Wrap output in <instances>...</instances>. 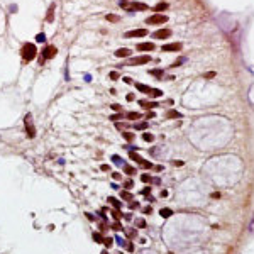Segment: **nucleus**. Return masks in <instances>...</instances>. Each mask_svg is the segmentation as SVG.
<instances>
[{
  "instance_id": "obj_1",
  "label": "nucleus",
  "mask_w": 254,
  "mask_h": 254,
  "mask_svg": "<svg viewBox=\"0 0 254 254\" xmlns=\"http://www.w3.org/2000/svg\"><path fill=\"white\" fill-rule=\"evenodd\" d=\"M21 54H22L24 63H29V61H32V60L36 58V54H37V48H36L32 42H26V44L22 46V49H21Z\"/></svg>"
},
{
  "instance_id": "obj_2",
  "label": "nucleus",
  "mask_w": 254,
  "mask_h": 254,
  "mask_svg": "<svg viewBox=\"0 0 254 254\" xmlns=\"http://www.w3.org/2000/svg\"><path fill=\"white\" fill-rule=\"evenodd\" d=\"M56 54H58V49H56L54 46H46V48L42 49V54H41V60H39V63L44 64L48 60H53Z\"/></svg>"
},
{
  "instance_id": "obj_3",
  "label": "nucleus",
  "mask_w": 254,
  "mask_h": 254,
  "mask_svg": "<svg viewBox=\"0 0 254 254\" xmlns=\"http://www.w3.org/2000/svg\"><path fill=\"white\" fill-rule=\"evenodd\" d=\"M166 21H168L166 15H163V14H154V15H151L149 19H146V24H148V26H156V24H164Z\"/></svg>"
},
{
  "instance_id": "obj_4",
  "label": "nucleus",
  "mask_w": 254,
  "mask_h": 254,
  "mask_svg": "<svg viewBox=\"0 0 254 254\" xmlns=\"http://www.w3.org/2000/svg\"><path fill=\"white\" fill-rule=\"evenodd\" d=\"M24 122H26V132H27V137L34 139V137H36V129H34V124H32V115L31 114L26 115Z\"/></svg>"
},
{
  "instance_id": "obj_5",
  "label": "nucleus",
  "mask_w": 254,
  "mask_h": 254,
  "mask_svg": "<svg viewBox=\"0 0 254 254\" xmlns=\"http://www.w3.org/2000/svg\"><path fill=\"white\" fill-rule=\"evenodd\" d=\"M149 61H153V58H151L149 54H142V56H137V58L127 61L126 64H129V66H136V64H146V63H149Z\"/></svg>"
},
{
  "instance_id": "obj_6",
  "label": "nucleus",
  "mask_w": 254,
  "mask_h": 254,
  "mask_svg": "<svg viewBox=\"0 0 254 254\" xmlns=\"http://www.w3.org/2000/svg\"><path fill=\"white\" fill-rule=\"evenodd\" d=\"M127 10H148V5L146 3H142V2H130V3H127L126 5Z\"/></svg>"
},
{
  "instance_id": "obj_7",
  "label": "nucleus",
  "mask_w": 254,
  "mask_h": 254,
  "mask_svg": "<svg viewBox=\"0 0 254 254\" xmlns=\"http://www.w3.org/2000/svg\"><path fill=\"white\" fill-rule=\"evenodd\" d=\"M180 49H181V44H180V42H173V44L163 46V51H164V53H175V51H180Z\"/></svg>"
},
{
  "instance_id": "obj_8",
  "label": "nucleus",
  "mask_w": 254,
  "mask_h": 254,
  "mask_svg": "<svg viewBox=\"0 0 254 254\" xmlns=\"http://www.w3.org/2000/svg\"><path fill=\"white\" fill-rule=\"evenodd\" d=\"M146 34H148L146 29H134V31L126 32V37H142V36H146Z\"/></svg>"
},
{
  "instance_id": "obj_9",
  "label": "nucleus",
  "mask_w": 254,
  "mask_h": 254,
  "mask_svg": "<svg viewBox=\"0 0 254 254\" xmlns=\"http://www.w3.org/2000/svg\"><path fill=\"white\" fill-rule=\"evenodd\" d=\"M153 36H154L156 39H166V37L171 36V31H169V29H159V31L153 32Z\"/></svg>"
},
{
  "instance_id": "obj_10",
  "label": "nucleus",
  "mask_w": 254,
  "mask_h": 254,
  "mask_svg": "<svg viewBox=\"0 0 254 254\" xmlns=\"http://www.w3.org/2000/svg\"><path fill=\"white\" fill-rule=\"evenodd\" d=\"M130 54H132V51L127 49V48H120V49L115 51V56H117V58H129Z\"/></svg>"
},
{
  "instance_id": "obj_11",
  "label": "nucleus",
  "mask_w": 254,
  "mask_h": 254,
  "mask_svg": "<svg viewBox=\"0 0 254 254\" xmlns=\"http://www.w3.org/2000/svg\"><path fill=\"white\" fill-rule=\"evenodd\" d=\"M137 49H139V51H148V53H149V51L154 49V44H153V42H141V44L137 46Z\"/></svg>"
},
{
  "instance_id": "obj_12",
  "label": "nucleus",
  "mask_w": 254,
  "mask_h": 254,
  "mask_svg": "<svg viewBox=\"0 0 254 254\" xmlns=\"http://www.w3.org/2000/svg\"><path fill=\"white\" fill-rule=\"evenodd\" d=\"M54 9H56V5L51 3L49 10H48V14H46V21H48V22H53V21H54Z\"/></svg>"
},
{
  "instance_id": "obj_13",
  "label": "nucleus",
  "mask_w": 254,
  "mask_h": 254,
  "mask_svg": "<svg viewBox=\"0 0 254 254\" xmlns=\"http://www.w3.org/2000/svg\"><path fill=\"white\" fill-rule=\"evenodd\" d=\"M139 103H141V107H144V108H156V107H158V103H156V102H146V100H139Z\"/></svg>"
},
{
  "instance_id": "obj_14",
  "label": "nucleus",
  "mask_w": 254,
  "mask_h": 254,
  "mask_svg": "<svg viewBox=\"0 0 254 254\" xmlns=\"http://www.w3.org/2000/svg\"><path fill=\"white\" fill-rule=\"evenodd\" d=\"M120 196H122V200H127V202H132V200H134L132 193H130L129 190H122L120 191Z\"/></svg>"
},
{
  "instance_id": "obj_15",
  "label": "nucleus",
  "mask_w": 254,
  "mask_h": 254,
  "mask_svg": "<svg viewBox=\"0 0 254 254\" xmlns=\"http://www.w3.org/2000/svg\"><path fill=\"white\" fill-rule=\"evenodd\" d=\"M136 88H137L139 92H142V93H149V92H151V88H149L148 85H144V83H136Z\"/></svg>"
},
{
  "instance_id": "obj_16",
  "label": "nucleus",
  "mask_w": 254,
  "mask_h": 254,
  "mask_svg": "<svg viewBox=\"0 0 254 254\" xmlns=\"http://www.w3.org/2000/svg\"><path fill=\"white\" fill-rule=\"evenodd\" d=\"M107 200H108V203H110V205H114L115 208H120V207H122V203H120L117 198H114V196H108Z\"/></svg>"
},
{
  "instance_id": "obj_17",
  "label": "nucleus",
  "mask_w": 254,
  "mask_h": 254,
  "mask_svg": "<svg viewBox=\"0 0 254 254\" xmlns=\"http://www.w3.org/2000/svg\"><path fill=\"white\" fill-rule=\"evenodd\" d=\"M126 117L129 120H139V119H141V114H137V112H129V114H126Z\"/></svg>"
},
{
  "instance_id": "obj_18",
  "label": "nucleus",
  "mask_w": 254,
  "mask_h": 254,
  "mask_svg": "<svg viewBox=\"0 0 254 254\" xmlns=\"http://www.w3.org/2000/svg\"><path fill=\"white\" fill-rule=\"evenodd\" d=\"M161 217H164V219H168V217H171L173 215V210L171 208H161Z\"/></svg>"
},
{
  "instance_id": "obj_19",
  "label": "nucleus",
  "mask_w": 254,
  "mask_h": 254,
  "mask_svg": "<svg viewBox=\"0 0 254 254\" xmlns=\"http://www.w3.org/2000/svg\"><path fill=\"white\" fill-rule=\"evenodd\" d=\"M124 173L129 175V176H132V175L136 173V168H132V166H129V164H124Z\"/></svg>"
},
{
  "instance_id": "obj_20",
  "label": "nucleus",
  "mask_w": 254,
  "mask_h": 254,
  "mask_svg": "<svg viewBox=\"0 0 254 254\" xmlns=\"http://www.w3.org/2000/svg\"><path fill=\"white\" fill-rule=\"evenodd\" d=\"M129 158L132 159V161H136V163H141V161H142V158H141L139 154H136V151H130V153H129Z\"/></svg>"
},
{
  "instance_id": "obj_21",
  "label": "nucleus",
  "mask_w": 254,
  "mask_h": 254,
  "mask_svg": "<svg viewBox=\"0 0 254 254\" xmlns=\"http://www.w3.org/2000/svg\"><path fill=\"white\" fill-rule=\"evenodd\" d=\"M105 19H107L108 22H117L120 17H119V15H115V14H107V15H105Z\"/></svg>"
},
{
  "instance_id": "obj_22",
  "label": "nucleus",
  "mask_w": 254,
  "mask_h": 254,
  "mask_svg": "<svg viewBox=\"0 0 254 254\" xmlns=\"http://www.w3.org/2000/svg\"><path fill=\"white\" fill-rule=\"evenodd\" d=\"M168 117H169V119H180V117H181V114H180V112H176V110H169V112H168Z\"/></svg>"
},
{
  "instance_id": "obj_23",
  "label": "nucleus",
  "mask_w": 254,
  "mask_h": 254,
  "mask_svg": "<svg viewBox=\"0 0 254 254\" xmlns=\"http://www.w3.org/2000/svg\"><path fill=\"white\" fill-rule=\"evenodd\" d=\"M142 139H144L146 142H153V141H154V136L149 134V132H144V134H142Z\"/></svg>"
},
{
  "instance_id": "obj_24",
  "label": "nucleus",
  "mask_w": 254,
  "mask_h": 254,
  "mask_svg": "<svg viewBox=\"0 0 254 254\" xmlns=\"http://www.w3.org/2000/svg\"><path fill=\"white\" fill-rule=\"evenodd\" d=\"M139 164H141L144 169H151V168H153V163H151V161H146V159H142Z\"/></svg>"
},
{
  "instance_id": "obj_25",
  "label": "nucleus",
  "mask_w": 254,
  "mask_h": 254,
  "mask_svg": "<svg viewBox=\"0 0 254 254\" xmlns=\"http://www.w3.org/2000/svg\"><path fill=\"white\" fill-rule=\"evenodd\" d=\"M149 73H151L153 76H156V78H161V76H163V69H159V68H154V69H151Z\"/></svg>"
},
{
  "instance_id": "obj_26",
  "label": "nucleus",
  "mask_w": 254,
  "mask_h": 254,
  "mask_svg": "<svg viewBox=\"0 0 254 254\" xmlns=\"http://www.w3.org/2000/svg\"><path fill=\"white\" fill-rule=\"evenodd\" d=\"M122 136H124V139H127V141H129V142H130V141H134V139H136V136H134V134H132V132H126V130H124V132H122Z\"/></svg>"
},
{
  "instance_id": "obj_27",
  "label": "nucleus",
  "mask_w": 254,
  "mask_h": 254,
  "mask_svg": "<svg viewBox=\"0 0 254 254\" xmlns=\"http://www.w3.org/2000/svg\"><path fill=\"white\" fill-rule=\"evenodd\" d=\"M141 181L142 183H149V181H153V178H151V175L144 173V175H141Z\"/></svg>"
},
{
  "instance_id": "obj_28",
  "label": "nucleus",
  "mask_w": 254,
  "mask_h": 254,
  "mask_svg": "<svg viewBox=\"0 0 254 254\" xmlns=\"http://www.w3.org/2000/svg\"><path fill=\"white\" fill-rule=\"evenodd\" d=\"M103 244H105L107 249H110V246L114 244V239H112V237H103Z\"/></svg>"
},
{
  "instance_id": "obj_29",
  "label": "nucleus",
  "mask_w": 254,
  "mask_h": 254,
  "mask_svg": "<svg viewBox=\"0 0 254 254\" xmlns=\"http://www.w3.org/2000/svg\"><path fill=\"white\" fill-rule=\"evenodd\" d=\"M166 9H168V5H166V3H164V2H163V3H158V5H156V7H154V10H156V12H163V10H166Z\"/></svg>"
},
{
  "instance_id": "obj_30",
  "label": "nucleus",
  "mask_w": 254,
  "mask_h": 254,
  "mask_svg": "<svg viewBox=\"0 0 254 254\" xmlns=\"http://www.w3.org/2000/svg\"><path fill=\"white\" fill-rule=\"evenodd\" d=\"M112 161H114L117 166H124V164H126V163H124V159L119 158V156H112Z\"/></svg>"
},
{
  "instance_id": "obj_31",
  "label": "nucleus",
  "mask_w": 254,
  "mask_h": 254,
  "mask_svg": "<svg viewBox=\"0 0 254 254\" xmlns=\"http://www.w3.org/2000/svg\"><path fill=\"white\" fill-rule=\"evenodd\" d=\"M93 241L98 242V244H100V242H103V235H102L100 232H93Z\"/></svg>"
},
{
  "instance_id": "obj_32",
  "label": "nucleus",
  "mask_w": 254,
  "mask_h": 254,
  "mask_svg": "<svg viewBox=\"0 0 254 254\" xmlns=\"http://www.w3.org/2000/svg\"><path fill=\"white\" fill-rule=\"evenodd\" d=\"M126 232H127V237H129V239H134V237L137 235V230H136V229H127Z\"/></svg>"
},
{
  "instance_id": "obj_33",
  "label": "nucleus",
  "mask_w": 254,
  "mask_h": 254,
  "mask_svg": "<svg viewBox=\"0 0 254 254\" xmlns=\"http://www.w3.org/2000/svg\"><path fill=\"white\" fill-rule=\"evenodd\" d=\"M122 117H124V114H122V112H119V114H114V115H110V120L117 122V120H120Z\"/></svg>"
},
{
  "instance_id": "obj_34",
  "label": "nucleus",
  "mask_w": 254,
  "mask_h": 254,
  "mask_svg": "<svg viewBox=\"0 0 254 254\" xmlns=\"http://www.w3.org/2000/svg\"><path fill=\"white\" fill-rule=\"evenodd\" d=\"M136 227H139V229H146V220H144V219H137V220H136Z\"/></svg>"
},
{
  "instance_id": "obj_35",
  "label": "nucleus",
  "mask_w": 254,
  "mask_h": 254,
  "mask_svg": "<svg viewBox=\"0 0 254 254\" xmlns=\"http://www.w3.org/2000/svg\"><path fill=\"white\" fill-rule=\"evenodd\" d=\"M139 207H141V205H139V202H134V200H132V202H129V208H130V210H137Z\"/></svg>"
},
{
  "instance_id": "obj_36",
  "label": "nucleus",
  "mask_w": 254,
  "mask_h": 254,
  "mask_svg": "<svg viewBox=\"0 0 254 254\" xmlns=\"http://www.w3.org/2000/svg\"><path fill=\"white\" fill-rule=\"evenodd\" d=\"M132 187H134V181H132V180H130V178H129V180H126V181H124V188H126V190H130V188H132Z\"/></svg>"
},
{
  "instance_id": "obj_37",
  "label": "nucleus",
  "mask_w": 254,
  "mask_h": 254,
  "mask_svg": "<svg viewBox=\"0 0 254 254\" xmlns=\"http://www.w3.org/2000/svg\"><path fill=\"white\" fill-rule=\"evenodd\" d=\"M134 129H136V130H144V129H148V124H146V122L136 124V126H134Z\"/></svg>"
},
{
  "instance_id": "obj_38",
  "label": "nucleus",
  "mask_w": 254,
  "mask_h": 254,
  "mask_svg": "<svg viewBox=\"0 0 254 254\" xmlns=\"http://www.w3.org/2000/svg\"><path fill=\"white\" fill-rule=\"evenodd\" d=\"M112 229H114V230H126V229L122 227V224H120V222H115V224H112Z\"/></svg>"
},
{
  "instance_id": "obj_39",
  "label": "nucleus",
  "mask_w": 254,
  "mask_h": 254,
  "mask_svg": "<svg viewBox=\"0 0 254 254\" xmlns=\"http://www.w3.org/2000/svg\"><path fill=\"white\" fill-rule=\"evenodd\" d=\"M110 108H112V110H115V112H122V105H119V103H112V105H110Z\"/></svg>"
},
{
  "instance_id": "obj_40",
  "label": "nucleus",
  "mask_w": 254,
  "mask_h": 254,
  "mask_svg": "<svg viewBox=\"0 0 254 254\" xmlns=\"http://www.w3.org/2000/svg\"><path fill=\"white\" fill-rule=\"evenodd\" d=\"M36 41H37V42H44V41H46V36L41 32V34H37V36H36Z\"/></svg>"
},
{
  "instance_id": "obj_41",
  "label": "nucleus",
  "mask_w": 254,
  "mask_h": 254,
  "mask_svg": "<svg viewBox=\"0 0 254 254\" xmlns=\"http://www.w3.org/2000/svg\"><path fill=\"white\" fill-rule=\"evenodd\" d=\"M119 76H120V75H119L117 71H112V73L108 75V78H110V80H114V81H115V80H119Z\"/></svg>"
},
{
  "instance_id": "obj_42",
  "label": "nucleus",
  "mask_w": 254,
  "mask_h": 254,
  "mask_svg": "<svg viewBox=\"0 0 254 254\" xmlns=\"http://www.w3.org/2000/svg\"><path fill=\"white\" fill-rule=\"evenodd\" d=\"M112 217H114V219H115V220H119V219H120V217H122V214H120V212H119V210H112Z\"/></svg>"
},
{
  "instance_id": "obj_43",
  "label": "nucleus",
  "mask_w": 254,
  "mask_h": 254,
  "mask_svg": "<svg viewBox=\"0 0 254 254\" xmlns=\"http://www.w3.org/2000/svg\"><path fill=\"white\" fill-rule=\"evenodd\" d=\"M115 242H117L120 247H124V246H126V241H124L122 237H115Z\"/></svg>"
},
{
  "instance_id": "obj_44",
  "label": "nucleus",
  "mask_w": 254,
  "mask_h": 254,
  "mask_svg": "<svg viewBox=\"0 0 254 254\" xmlns=\"http://www.w3.org/2000/svg\"><path fill=\"white\" fill-rule=\"evenodd\" d=\"M149 95H153V97H161V95H163V92H161V90H151V92H149Z\"/></svg>"
},
{
  "instance_id": "obj_45",
  "label": "nucleus",
  "mask_w": 254,
  "mask_h": 254,
  "mask_svg": "<svg viewBox=\"0 0 254 254\" xmlns=\"http://www.w3.org/2000/svg\"><path fill=\"white\" fill-rule=\"evenodd\" d=\"M126 247H127L129 253H134V244H132V242H126Z\"/></svg>"
},
{
  "instance_id": "obj_46",
  "label": "nucleus",
  "mask_w": 254,
  "mask_h": 254,
  "mask_svg": "<svg viewBox=\"0 0 254 254\" xmlns=\"http://www.w3.org/2000/svg\"><path fill=\"white\" fill-rule=\"evenodd\" d=\"M141 193H142L144 196H149V195H151V188H148V187H146V188H144V190L141 191Z\"/></svg>"
},
{
  "instance_id": "obj_47",
  "label": "nucleus",
  "mask_w": 254,
  "mask_h": 254,
  "mask_svg": "<svg viewBox=\"0 0 254 254\" xmlns=\"http://www.w3.org/2000/svg\"><path fill=\"white\" fill-rule=\"evenodd\" d=\"M115 127H117V129H119V130H122V129H126V124H122V122H117V124H115Z\"/></svg>"
},
{
  "instance_id": "obj_48",
  "label": "nucleus",
  "mask_w": 254,
  "mask_h": 254,
  "mask_svg": "<svg viewBox=\"0 0 254 254\" xmlns=\"http://www.w3.org/2000/svg\"><path fill=\"white\" fill-rule=\"evenodd\" d=\"M112 178H114V180H120L122 175H120V173H112Z\"/></svg>"
},
{
  "instance_id": "obj_49",
  "label": "nucleus",
  "mask_w": 254,
  "mask_h": 254,
  "mask_svg": "<svg viewBox=\"0 0 254 254\" xmlns=\"http://www.w3.org/2000/svg\"><path fill=\"white\" fill-rule=\"evenodd\" d=\"M142 212H144V214H151V212H153V208L148 205V207H144V208H142Z\"/></svg>"
},
{
  "instance_id": "obj_50",
  "label": "nucleus",
  "mask_w": 254,
  "mask_h": 254,
  "mask_svg": "<svg viewBox=\"0 0 254 254\" xmlns=\"http://www.w3.org/2000/svg\"><path fill=\"white\" fill-rule=\"evenodd\" d=\"M127 100H129V102H134V98H136V97H134V93H127V97H126Z\"/></svg>"
},
{
  "instance_id": "obj_51",
  "label": "nucleus",
  "mask_w": 254,
  "mask_h": 254,
  "mask_svg": "<svg viewBox=\"0 0 254 254\" xmlns=\"http://www.w3.org/2000/svg\"><path fill=\"white\" fill-rule=\"evenodd\" d=\"M154 115H156V114H154V112H153V110H149V112H148V114H146V117H148V119H153V117H154Z\"/></svg>"
},
{
  "instance_id": "obj_52",
  "label": "nucleus",
  "mask_w": 254,
  "mask_h": 254,
  "mask_svg": "<svg viewBox=\"0 0 254 254\" xmlns=\"http://www.w3.org/2000/svg\"><path fill=\"white\" fill-rule=\"evenodd\" d=\"M100 169H102V171H108L110 168H108V164H102V166H100Z\"/></svg>"
},
{
  "instance_id": "obj_53",
  "label": "nucleus",
  "mask_w": 254,
  "mask_h": 254,
  "mask_svg": "<svg viewBox=\"0 0 254 254\" xmlns=\"http://www.w3.org/2000/svg\"><path fill=\"white\" fill-rule=\"evenodd\" d=\"M175 166H183V161H173Z\"/></svg>"
},
{
  "instance_id": "obj_54",
  "label": "nucleus",
  "mask_w": 254,
  "mask_h": 254,
  "mask_svg": "<svg viewBox=\"0 0 254 254\" xmlns=\"http://www.w3.org/2000/svg\"><path fill=\"white\" fill-rule=\"evenodd\" d=\"M85 215H87V219H88V220H95V217H93L92 214H85Z\"/></svg>"
},
{
  "instance_id": "obj_55",
  "label": "nucleus",
  "mask_w": 254,
  "mask_h": 254,
  "mask_svg": "<svg viewBox=\"0 0 254 254\" xmlns=\"http://www.w3.org/2000/svg\"><path fill=\"white\" fill-rule=\"evenodd\" d=\"M153 168H154L156 171H161V169H163V166H159V164H158V166H153Z\"/></svg>"
},
{
  "instance_id": "obj_56",
  "label": "nucleus",
  "mask_w": 254,
  "mask_h": 254,
  "mask_svg": "<svg viewBox=\"0 0 254 254\" xmlns=\"http://www.w3.org/2000/svg\"><path fill=\"white\" fill-rule=\"evenodd\" d=\"M102 254H107V251H102Z\"/></svg>"
},
{
  "instance_id": "obj_57",
  "label": "nucleus",
  "mask_w": 254,
  "mask_h": 254,
  "mask_svg": "<svg viewBox=\"0 0 254 254\" xmlns=\"http://www.w3.org/2000/svg\"><path fill=\"white\" fill-rule=\"evenodd\" d=\"M117 254H122V253H117Z\"/></svg>"
}]
</instances>
